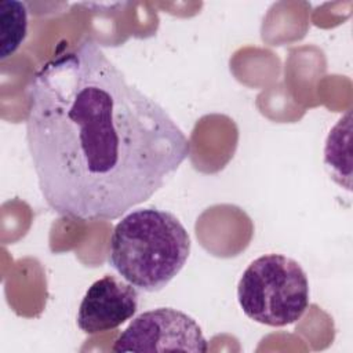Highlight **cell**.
<instances>
[{
	"label": "cell",
	"instance_id": "cell-1",
	"mask_svg": "<svg viewBox=\"0 0 353 353\" xmlns=\"http://www.w3.org/2000/svg\"><path fill=\"white\" fill-rule=\"evenodd\" d=\"M28 99L26 145L37 185L62 216L120 218L190 154L176 121L92 40L41 65Z\"/></svg>",
	"mask_w": 353,
	"mask_h": 353
},
{
	"label": "cell",
	"instance_id": "cell-2",
	"mask_svg": "<svg viewBox=\"0 0 353 353\" xmlns=\"http://www.w3.org/2000/svg\"><path fill=\"white\" fill-rule=\"evenodd\" d=\"M190 254V237L170 211L139 208L128 212L113 229L109 265L131 285L156 292L182 270Z\"/></svg>",
	"mask_w": 353,
	"mask_h": 353
},
{
	"label": "cell",
	"instance_id": "cell-3",
	"mask_svg": "<svg viewBox=\"0 0 353 353\" xmlns=\"http://www.w3.org/2000/svg\"><path fill=\"white\" fill-rule=\"evenodd\" d=\"M237 301L248 319L269 327H285L296 323L309 307V280L295 259L265 254L243 272Z\"/></svg>",
	"mask_w": 353,
	"mask_h": 353
},
{
	"label": "cell",
	"instance_id": "cell-4",
	"mask_svg": "<svg viewBox=\"0 0 353 353\" xmlns=\"http://www.w3.org/2000/svg\"><path fill=\"white\" fill-rule=\"evenodd\" d=\"M121 352H194L208 350V342L197 321L174 307H156L138 314L113 342Z\"/></svg>",
	"mask_w": 353,
	"mask_h": 353
},
{
	"label": "cell",
	"instance_id": "cell-5",
	"mask_svg": "<svg viewBox=\"0 0 353 353\" xmlns=\"http://www.w3.org/2000/svg\"><path fill=\"white\" fill-rule=\"evenodd\" d=\"M138 298L134 285L105 274L85 291L77 312V325L85 334L114 330L137 313Z\"/></svg>",
	"mask_w": 353,
	"mask_h": 353
},
{
	"label": "cell",
	"instance_id": "cell-6",
	"mask_svg": "<svg viewBox=\"0 0 353 353\" xmlns=\"http://www.w3.org/2000/svg\"><path fill=\"white\" fill-rule=\"evenodd\" d=\"M324 163L332 179L350 190V112H346L330 131L324 148Z\"/></svg>",
	"mask_w": 353,
	"mask_h": 353
},
{
	"label": "cell",
	"instance_id": "cell-7",
	"mask_svg": "<svg viewBox=\"0 0 353 353\" xmlns=\"http://www.w3.org/2000/svg\"><path fill=\"white\" fill-rule=\"evenodd\" d=\"M28 34V10L15 0L0 1V59L12 55Z\"/></svg>",
	"mask_w": 353,
	"mask_h": 353
}]
</instances>
